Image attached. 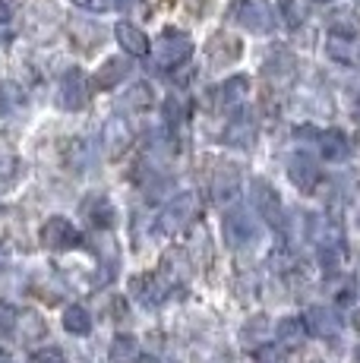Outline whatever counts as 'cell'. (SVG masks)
I'll return each instance as SVG.
<instances>
[{
	"instance_id": "obj_3",
	"label": "cell",
	"mask_w": 360,
	"mask_h": 363,
	"mask_svg": "<svg viewBox=\"0 0 360 363\" xmlns=\"http://www.w3.org/2000/svg\"><path fill=\"white\" fill-rule=\"evenodd\" d=\"M190 51H193L190 35H184L180 29H168V32H162V38L155 45V60H158V67L171 69V67L184 64L190 57Z\"/></svg>"
},
{
	"instance_id": "obj_32",
	"label": "cell",
	"mask_w": 360,
	"mask_h": 363,
	"mask_svg": "<svg viewBox=\"0 0 360 363\" xmlns=\"http://www.w3.org/2000/svg\"><path fill=\"white\" fill-rule=\"evenodd\" d=\"M354 117H357V121H360V95H357V99H354Z\"/></svg>"
},
{
	"instance_id": "obj_25",
	"label": "cell",
	"mask_w": 360,
	"mask_h": 363,
	"mask_svg": "<svg viewBox=\"0 0 360 363\" xmlns=\"http://www.w3.org/2000/svg\"><path fill=\"white\" fill-rule=\"evenodd\" d=\"M247 89H250L247 76H234V79H227L225 86H221V99H225L227 104H237L247 95Z\"/></svg>"
},
{
	"instance_id": "obj_23",
	"label": "cell",
	"mask_w": 360,
	"mask_h": 363,
	"mask_svg": "<svg viewBox=\"0 0 360 363\" xmlns=\"http://www.w3.org/2000/svg\"><path fill=\"white\" fill-rule=\"evenodd\" d=\"M64 329L73 332V335H89L92 319H89V313L82 310V306H67L64 310Z\"/></svg>"
},
{
	"instance_id": "obj_26",
	"label": "cell",
	"mask_w": 360,
	"mask_h": 363,
	"mask_svg": "<svg viewBox=\"0 0 360 363\" xmlns=\"http://www.w3.org/2000/svg\"><path fill=\"white\" fill-rule=\"evenodd\" d=\"M127 104L130 108H140V111H145L152 104V92H149V86H133L127 92Z\"/></svg>"
},
{
	"instance_id": "obj_4",
	"label": "cell",
	"mask_w": 360,
	"mask_h": 363,
	"mask_svg": "<svg viewBox=\"0 0 360 363\" xmlns=\"http://www.w3.org/2000/svg\"><path fill=\"white\" fill-rule=\"evenodd\" d=\"M253 206L259 212V218L272 228H281L285 225V206H281L279 193H275L272 184L266 180H253Z\"/></svg>"
},
{
	"instance_id": "obj_36",
	"label": "cell",
	"mask_w": 360,
	"mask_h": 363,
	"mask_svg": "<svg viewBox=\"0 0 360 363\" xmlns=\"http://www.w3.org/2000/svg\"><path fill=\"white\" fill-rule=\"evenodd\" d=\"M0 363H6V360H0Z\"/></svg>"
},
{
	"instance_id": "obj_30",
	"label": "cell",
	"mask_w": 360,
	"mask_h": 363,
	"mask_svg": "<svg viewBox=\"0 0 360 363\" xmlns=\"http://www.w3.org/2000/svg\"><path fill=\"white\" fill-rule=\"evenodd\" d=\"M32 363H64V354L60 351H38L35 357H32Z\"/></svg>"
},
{
	"instance_id": "obj_34",
	"label": "cell",
	"mask_w": 360,
	"mask_h": 363,
	"mask_svg": "<svg viewBox=\"0 0 360 363\" xmlns=\"http://www.w3.org/2000/svg\"><path fill=\"white\" fill-rule=\"evenodd\" d=\"M140 363H155V360H140Z\"/></svg>"
},
{
	"instance_id": "obj_12",
	"label": "cell",
	"mask_w": 360,
	"mask_h": 363,
	"mask_svg": "<svg viewBox=\"0 0 360 363\" xmlns=\"http://www.w3.org/2000/svg\"><path fill=\"white\" fill-rule=\"evenodd\" d=\"M262 73L269 76L272 82H288L291 76H294V54H288V51H272L266 57V64H262Z\"/></svg>"
},
{
	"instance_id": "obj_16",
	"label": "cell",
	"mask_w": 360,
	"mask_h": 363,
	"mask_svg": "<svg viewBox=\"0 0 360 363\" xmlns=\"http://www.w3.org/2000/svg\"><path fill=\"white\" fill-rule=\"evenodd\" d=\"M114 35H117V41H120V48L127 54H136V57H142L145 51H149V38L136 29V26H130V23H120L114 29Z\"/></svg>"
},
{
	"instance_id": "obj_6",
	"label": "cell",
	"mask_w": 360,
	"mask_h": 363,
	"mask_svg": "<svg viewBox=\"0 0 360 363\" xmlns=\"http://www.w3.org/2000/svg\"><path fill=\"white\" fill-rule=\"evenodd\" d=\"M240 193V171L234 164H218L212 171V199L218 206H227Z\"/></svg>"
},
{
	"instance_id": "obj_29",
	"label": "cell",
	"mask_w": 360,
	"mask_h": 363,
	"mask_svg": "<svg viewBox=\"0 0 360 363\" xmlns=\"http://www.w3.org/2000/svg\"><path fill=\"white\" fill-rule=\"evenodd\" d=\"M133 354H136V347H133V341L130 338L114 341V347H111V357L114 360H127V357H133Z\"/></svg>"
},
{
	"instance_id": "obj_22",
	"label": "cell",
	"mask_w": 360,
	"mask_h": 363,
	"mask_svg": "<svg viewBox=\"0 0 360 363\" xmlns=\"http://www.w3.org/2000/svg\"><path fill=\"white\" fill-rule=\"evenodd\" d=\"M209 54L215 64H227V60H234L240 54V45L231 38V35H215V38L209 41Z\"/></svg>"
},
{
	"instance_id": "obj_35",
	"label": "cell",
	"mask_w": 360,
	"mask_h": 363,
	"mask_svg": "<svg viewBox=\"0 0 360 363\" xmlns=\"http://www.w3.org/2000/svg\"><path fill=\"white\" fill-rule=\"evenodd\" d=\"M357 363H360V347H357Z\"/></svg>"
},
{
	"instance_id": "obj_10",
	"label": "cell",
	"mask_w": 360,
	"mask_h": 363,
	"mask_svg": "<svg viewBox=\"0 0 360 363\" xmlns=\"http://www.w3.org/2000/svg\"><path fill=\"white\" fill-rule=\"evenodd\" d=\"M288 177L300 193H310L316 186V180H320V167L310 155H294L288 164Z\"/></svg>"
},
{
	"instance_id": "obj_20",
	"label": "cell",
	"mask_w": 360,
	"mask_h": 363,
	"mask_svg": "<svg viewBox=\"0 0 360 363\" xmlns=\"http://www.w3.org/2000/svg\"><path fill=\"white\" fill-rule=\"evenodd\" d=\"M329 29H332V35H338V38L351 41L360 32V19H357L354 10H335L329 16Z\"/></svg>"
},
{
	"instance_id": "obj_11",
	"label": "cell",
	"mask_w": 360,
	"mask_h": 363,
	"mask_svg": "<svg viewBox=\"0 0 360 363\" xmlns=\"http://www.w3.org/2000/svg\"><path fill=\"white\" fill-rule=\"evenodd\" d=\"M133 143V127H130L123 117H111V121L105 123V145L111 155H120L127 145Z\"/></svg>"
},
{
	"instance_id": "obj_2",
	"label": "cell",
	"mask_w": 360,
	"mask_h": 363,
	"mask_svg": "<svg viewBox=\"0 0 360 363\" xmlns=\"http://www.w3.org/2000/svg\"><path fill=\"white\" fill-rule=\"evenodd\" d=\"M193 215H196V196H193V193H180V196H174L162 208V215H158V221H155V234L180 231V228H186L193 221Z\"/></svg>"
},
{
	"instance_id": "obj_13",
	"label": "cell",
	"mask_w": 360,
	"mask_h": 363,
	"mask_svg": "<svg viewBox=\"0 0 360 363\" xmlns=\"http://www.w3.org/2000/svg\"><path fill=\"white\" fill-rule=\"evenodd\" d=\"M320 152H322V158H329V162H344V158L351 155V143L344 133L329 130V133H320Z\"/></svg>"
},
{
	"instance_id": "obj_27",
	"label": "cell",
	"mask_w": 360,
	"mask_h": 363,
	"mask_svg": "<svg viewBox=\"0 0 360 363\" xmlns=\"http://www.w3.org/2000/svg\"><path fill=\"white\" fill-rule=\"evenodd\" d=\"M329 57H332V60H351L348 38H338V35H332V41H329Z\"/></svg>"
},
{
	"instance_id": "obj_7",
	"label": "cell",
	"mask_w": 360,
	"mask_h": 363,
	"mask_svg": "<svg viewBox=\"0 0 360 363\" xmlns=\"http://www.w3.org/2000/svg\"><path fill=\"white\" fill-rule=\"evenodd\" d=\"M57 104L64 111H79L86 104V79H82L79 69H67L64 79H60V92H57Z\"/></svg>"
},
{
	"instance_id": "obj_1",
	"label": "cell",
	"mask_w": 360,
	"mask_h": 363,
	"mask_svg": "<svg viewBox=\"0 0 360 363\" xmlns=\"http://www.w3.org/2000/svg\"><path fill=\"white\" fill-rule=\"evenodd\" d=\"M234 19L240 23V29L253 35H269L279 26V13L269 0H237L234 4Z\"/></svg>"
},
{
	"instance_id": "obj_17",
	"label": "cell",
	"mask_w": 360,
	"mask_h": 363,
	"mask_svg": "<svg viewBox=\"0 0 360 363\" xmlns=\"http://www.w3.org/2000/svg\"><path fill=\"white\" fill-rule=\"evenodd\" d=\"M130 73V64L123 57H111V60H105V64H101V69L99 73H95V86L99 89H111V86H117V82L123 79V76Z\"/></svg>"
},
{
	"instance_id": "obj_18",
	"label": "cell",
	"mask_w": 360,
	"mask_h": 363,
	"mask_svg": "<svg viewBox=\"0 0 360 363\" xmlns=\"http://www.w3.org/2000/svg\"><path fill=\"white\" fill-rule=\"evenodd\" d=\"M82 215H89V221L99 228H111L114 225V208H111V202L105 196H89L82 202Z\"/></svg>"
},
{
	"instance_id": "obj_8",
	"label": "cell",
	"mask_w": 360,
	"mask_h": 363,
	"mask_svg": "<svg viewBox=\"0 0 360 363\" xmlns=\"http://www.w3.org/2000/svg\"><path fill=\"white\" fill-rule=\"evenodd\" d=\"M307 329L316 335V338H338L342 335V319H338L335 310H329V306H313V310L307 313Z\"/></svg>"
},
{
	"instance_id": "obj_28",
	"label": "cell",
	"mask_w": 360,
	"mask_h": 363,
	"mask_svg": "<svg viewBox=\"0 0 360 363\" xmlns=\"http://www.w3.org/2000/svg\"><path fill=\"white\" fill-rule=\"evenodd\" d=\"M73 4L86 13H108L117 6V0H73Z\"/></svg>"
},
{
	"instance_id": "obj_15",
	"label": "cell",
	"mask_w": 360,
	"mask_h": 363,
	"mask_svg": "<svg viewBox=\"0 0 360 363\" xmlns=\"http://www.w3.org/2000/svg\"><path fill=\"white\" fill-rule=\"evenodd\" d=\"M253 136H256V123H253V117L250 114H237L231 121V127L225 130V143L227 145H250L253 143Z\"/></svg>"
},
{
	"instance_id": "obj_14",
	"label": "cell",
	"mask_w": 360,
	"mask_h": 363,
	"mask_svg": "<svg viewBox=\"0 0 360 363\" xmlns=\"http://www.w3.org/2000/svg\"><path fill=\"white\" fill-rule=\"evenodd\" d=\"M26 111V92L16 82H0V117H19Z\"/></svg>"
},
{
	"instance_id": "obj_9",
	"label": "cell",
	"mask_w": 360,
	"mask_h": 363,
	"mask_svg": "<svg viewBox=\"0 0 360 363\" xmlns=\"http://www.w3.org/2000/svg\"><path fill=\"white\" fill-rule=\"evenodd\" d=\"M256 221L250 218V215H244V212H234V215H227V221H225V237H227V243L231 247H250V243L256 240Z\"/></svg>"
},
{
	"instance_id": "obj_33",
	"label": "cell",
	"mask_w": 360,
	"mask_h": 363,
	"mask_svg": "<svg viewBox=\"0 0 360 363\" xmlns=\"http://www.w3.org/2000/svg\"><path fill=\"white\" fill-rule=\"evenodd\" d=\"M354 325H357V332H360V313H357V316H354Z\"/></svg>"
},
{
	"instance_id": "obj_24",
	"label": "cell",
	"mask_w": 360,
	"mask_h": 363,
	"mask_svg": "<svg viewBox=\"0 0 360 363\" xmlns=\"http://www.w3.org/2000/svg\"><path fill=\"white\" fill-rule=\"evenodd\" d=\"M16 335L23 341H38L41 335H45V323H41L35 313H23V316L16 319Z\"/></svg>"
},
{
	"instance_id": "obj_5",
	"label": "cell",
	"mask_w": 360,
	"mask_h": 363,
	"mask_svg": "<svg viewBox=\"0 0 360 363\" xmlns=\"http://www.w3.org/2000/svg\"><path fill=\"white\" fill-rule=\"evenodd\" d=\"M41 240L51 250H73L76 243H79V231H76L67 218L54 215V218H47L45 228H41Z\"/></svg>"
},
{
	"instance_id": "obj_19",
	"label": "cell",
	"mask_w": 360,
	"mask_h": 363,
	"mask_svg": "<svg viewBox=\"0 0 360 363\" xmlns=\"http://www.w3.org/2000/svg\"><path fill=\"white\" fill-rule=\"evenodd\" d=\"M133 291H136V297L142 300V303H149V306H158L164 300V281L158 275H142V278H136L133 281Z\"/></svg>"
},
{
	"instance_id": "obj_31",
	"label": "cell",
	"mask_w": 360,
	"mask_h": 363,
	"mask_svg": "<svg viewBox=\"0 0 360 363\" xmlns=\"http://www.w3.org/2000/svg\"><path fill=\"white\" fill-rule=\"evenodd\" d=\"M262 363H281V351H272V347H266V351L259 354Z\"/></svg>"
},
{
	"instance_id": "obj_21",
	"label": "cell",
	"mask_w": 360,
	"mask_h": 363,
	"mask_svg": "<svg viewBox=\"0 0 360 363\" xmlns=\"http://www.w3.org/2000/svg\"><path fill=\"white\" fill-rule=\"evenodd\" d=\"M275 335H279V341L285 347H297L303 341V335H307V323L297 316H288L279 323V329H275Z\"/></svg>"
}]
</instances>
